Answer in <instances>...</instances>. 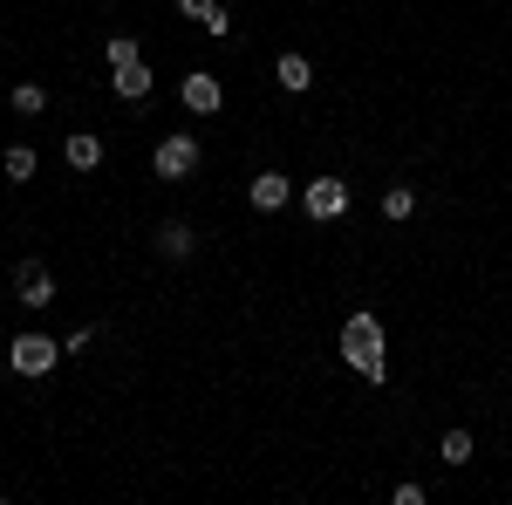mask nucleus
<instances>
[{"instance_id":"nucleus-1","label":"nucleus","mask_w":512,"mask_h":505,"mask_svg":"<svg viewBox=\"0 0 512 505\" xmlns=\"http://www.w3.org/2000/svg\"><path fill=\"white\" fill-rule=\"evenodd\" d=\"M342 355H349V369L362 383H383L390 376V362H383V321L376 314H349L342 321Z\"/></svg>"},{"instance_id":"nucleus-2","label":"nucleus","mask_w":512,"mask_h":505,"mask_svg":"<svg viewBox=\"0 0 512 505\" xmlns=\"http://www.w3.org/2000/svg\"><path fill=\"white\" fill-rule=\"evenodd\" d=\"M62 355H69V349H62L55 335H41V328H21V335L7 342V369H14V376H48Z\"/></svg>"},{"instance_id":"nucleus-3","label":"nucleus","mask_w":512,"mask_h":505,"mask_svg":"<svg viewBox=\"0 0 512 505\" xmlns=\"http://www.w3.org/2000/svg\"><path fill=\"white\" fill-rule=\"evenodd\" d=\"M151 164H158V178H164V185L192 178V171H198V137H192V130H171V137L158 144V157H151Z\"/></svg>"},{"instance_id":"nucleus-4","label":"nucleus","mask_w":512,"mask_h":505,"mask_svg":"<svg viewBox=\"0 0 512 505\" xmlns=\"http://www.w3.org/2000/svg\"><path fill=\"white\" fill-rule=\"evenodd\" d=\"M301 205H308V219L328 226V219H342V212H349V185H342V178H315V185L301 192Z\"/></svg>"},{"instance_id":"nucleus-5","label":"nucleus","mask_w":512,"mask_h":505,"mask_svg":"<svg viewBox=\"0 0 512 505\" xmlns=\"http://www.w3.org/2000/svg\"><path fill=\"white\" fill-rule=\"evenodd\" d=\"M219 103H226V89H219V76H205V69H192V76H185V110H192V117H219Z\"/></svg>"},{"instance_id":"nucleus-6","label":"nucleus","mask_w":512,"mask_h":505,"mask_svg":"<svg viewBox=\"0 0 512 505\" xmlns=\"http://www.w3.org/2000/svg\"><path fill=\"white\" fill-rule=\"evenodd\" d=\"M14 294H21L28 308H48V301H55V273L41 267V260H28V267L14 273Z\"/></svg>"},{"instance_id":"nucleus-7","label":"nucleus","mask_w":512,"mask_h":505,"mask_svg":"<svg viewBox=\"0 0 512 505\" xmlns=\"http://www.w3.org/2000/svg\"><path fill=\"white\" fill-rule=\"evenodd\" d=\"M62 157H69V171H96L103 164V137L96 130H69L62 137Z\"/></svg>"},{"instance_id":"nucleus-8","label":"nucleus","mask_w":512,"mask_h":505,"mask_svg":"<svg viewBox=\"0 0 512 505\" xmlns=\"http://www.w3.org/2000/svg\"><path fill=\"white\" fill-rule=\"evenodd\" d=\"M246 192H253V205H260V212H280V205L294 198V178H287V171H260Z\"/></svg>"},{"instance_id":"nucleus-9","label":"nucleus","mask_w":512,"mask_h":505,"mask_svg":"<svg viewBox=\"0 0 512 505\" xmlns=\"http://www.w3.org/2000/svg\"><path fill=\"white\" fill-rule=\"evenodd\" d=\"M274 82H280V89H287V96H301V89H308V82H315V62H308V55H294V48H287V55H280V62H274Z\"/></svg>"},{"instance_id":"nucleus-10","label":"nucleus","mask_w":512,"mask_h":505,"mask_svg":"<svg viewBox=\"0 0 512 505\" xmlns=\"http://www.w3.org/2000/svg\"><path fill=\"white\" fill-rule=\"evenodd\" d=\"M110 89H117L123 103H144V96H151V69H144V55H137V62H123L117 76H110Z\"/></svg>"},{"instance_id":"nucleus-11","label":"nucleus","mask_w":512,"mask_h":505,"mask_svg":"<svg viewBox=\"0 0 512 505\" xmlns=\"http://www.w3.org/2000/svg\"><path fill=\"white\" fill-rule=\"evenodd\" d=\"M192 246H198V233L185 226V219H164L158 226V253L164 260H192Z\"/></svg>"},{"instance_id":"nucleus-12","label":"nucleus","mask_w":512,"mask_h":505,"mask_svg":"<svg viewBox=\"0 0 512 505\" xmlns=\"http://www.w3.org/2000/svg\"><path fill=\"white\" fill-rule=\"evenodd\" d=\"M7 103H14V117H41V110H48V89H41V82H14Z\"/></svg>"},{"instance_id":"nucleus-13","label":"nucleus","mask_w":512,"mask_h":505,"mask_svg":"<svg viewBox=\"0 0 512 505\" xmlns=\"http://www.w3.org/2000/svg\"><path fill=\"white\" fill-rule=\"evenodd\" d=\"M437 458L458 471V465H472V430H444V444H437Z\"/></svg>"},{"instance_id":"nucleus-14","label":"nucleus","mask_w":512,"mask_h":505,"mask_svg":"<svg viewBox=\"0 0 512 505\" xmlns=\"http://www.w3.org/2000/svg\"><path fill=\"white\" fill-rule=\"evenodd\" d=\"M410 212H417V192L410 185H390L383 192V219H410Z\"/></svg>"},{"instance_id":"nucleus-15","label":"nucleus","mask_w":512,"mask_h":505,"mask_svg":"<svg viewBox=\"0 0 512 505\" xmlns=\"http://www.w3.org/2000/svg\"><path fill=\"white\" fill-rule=\"evenodd\" d=\"M0 164H7V178H14V185H28V178H35V151H28V144H14Z\"/></svg>"},{"instance_id":"nucleus-16","label":"nucleus","mask_w":512,"mask_h":505,"mask_svg":"<svg viewBox=\"0 0 512 505\" xmlns=\"http://www.w3.org/2000/svg\"><path fill=\"white\" fill-rule=\"evenodd\" d=\"M103 55H110V69L137 62V35H110V41H103Z\"/></svg>"},{"instance_id":"nucleus-17","label":"nucleus","mask_w":512,"mask_h":505,"mask_svg":"<svg viewBox=\"0 0 512 505\" xmlns=\"http://www.w3.org/2000/svg\"><path fill=\"white\" fill-rule=\"evenodd\" d=\"M212 7H219V0H178V14H192L198 28H205V21H212Z\"/></svg>"}]
</instances>
